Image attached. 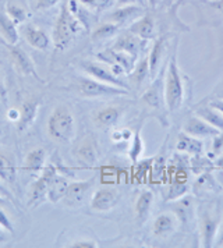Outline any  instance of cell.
I'll list each match as a JSON object with an SVG mask.
<instances>
[{"label": "cell", "mask_w": 223, "mask_h": 248, "mask_svg": "<svg viewBox=\"0 0 223 248\" xmlns=\"http://www.w3.org/2000/svg\"><path fill=\"white\" fill-rule=\"evenodd\" d=\"M46 130H48L49 137L56 142H60V144L70 142L76 136L74 114L64 105L56 106L48 119Z\"/></svg>", "instance_id": "cell-1"}, {"label": "cell", "mask_w": 223, "mask_h": 248, "mask_svg": "<svg viewBox=\"0 0 223 248\" xmlns=\"http://www.w3.org/2000/svg\"><path fill=\"white\" fill-rule=\"evenodd\" d=\"M82 30L81 23L76 18V16L70 12L68 4L64 3L62 6L60 14L57 17L52 32V42L57 50H66L71 45L74 36Z\"/></svg>", "instance_id": "cell-2"}, {"label": "cell", "mask_w": 223, "mask_h": 248, "mask_svg": "<svg viewBox=\"0 0 223 248\" xmlns=\"http://www.w3.org/2000/svg\"><path fill=\"white\" fill-rule=\"evenodd\" d=\"M184 101V84L183 77L178 70L177 59L172 57L167 66L166 77H165V103L169 112H176L181 108Z\"/></svg>", "instance_id": "cell-3"}, {"label": "cell", "mask_w": 223, "mask_h": 248, "mask_svg": "<svg viewBox=\"0 0 223 248\" xmlns=\"http://www.w3.org/2000/svg\"><path fill=\"white\" fill-rule=\"evenodd\" d=\"M57 174H59V171L55 165H48L46 168H44L41 176L33 181L30 187V192H28V206L30 208H36L48 200L49 186Z\"/></svg>", "instance_id": "cell-4"}, {"label": "cell", "mask_w": 223, "mask_h": 248, "mask_svg": "<svg viewBox=\"0 0 223 248\" xmlns=\"http://www.w3.org/2000/svg\"><path fill=\"white\" fill-rule=\"evenodd\" d=\"M76 88L80 92V95L85 96V98H100V96H114V95H127L128 93L127 90L100 82L92 77H81L78 79Z\"/></svg>", "instance_id": "cell-5"}, {"label": "cell", "mask_w": 223, "mask_h": 248, "mask_svg": "<svg viewBox=\"0 0 223 248\" xmlns=\"http://www.w3.org/2000/svg\"><path fill=\"white\" fill-rule=\"evenodd\" d=\"M102 63L108 64L112 68V71L116 76H122V74H130L133 71L135 66V59L127 53H124L122 50H116V49H108L105 52H100L96 55Z\"/></svg>", "instance_id": "cell-6"}, {"label": "cell", "mask_w": 223, "mask_h": 248, "mask_svg": "<svg viewBox=\"0 0 223 248\" xmlns=\"http://www.w3.org/2000/svg\"><path fill=\"white\" fill-rule=\"evenodd\" d=\"M81 68L94 79H98L100 82H105V84H109V85H113V87H119V88L128 91V85L123 79H120L119 76H116L112 71V68L108 64H105V63L82 62L81 63Z\"/></svg>", "instance_id": "cell-7"}, {"label": "cell", "mask_w": 223, "mask_h": 248, "mask_svg": "<svg viewBox=\"0 0 223 248\" xmlns=\"http://www.w3.org/2000/svg\"><path fill=\"white\" fill-rule=\"evenodd\" d=\"M215 212L216 211H213L212 208H208L207 211H202L201 214L200 230L204 247H212L215 244V238L221 226V217Z\"/></svg>", "instance_id": "cell-8"}, {"label": "cell", "mask_w": 223, "mask_h": 248, "mask_svg": "<svg viewBox=\"0 0 223 248\" xmlns=\"http://www.w3.org/2000/svg\"><path fill=\"white\" fill-rule=\"evenodd\" d=\"M10 60L13 63L14 68L21 73L22 76H27V77H32V78L38 79L42 82V78L39 77L36 68H35V64L31 60V57L28 56L21 47H17V46H10Z\"/></svg>", "instance_id": "cell-9"}, {"label": "cell", "mask_w": 223, "mask_h": 248, "mask_svg": "<svg viewBox=\"0 0 223 248\" xmlns=\"http://www.w3.org/2000/svg\"><path fill=\"white\" fill-rule=\"evenodd\" d=\"M145 44H146L145 39H141L140 36H137L133 32L127 31V32L122 34L116 39V42L113 45V49L122 50V52L133 56L137 60L138 56H140V53L143 52V49L145 47Z\"/></svg>", "instance_id": "cell-10"}, {"label": "cell", "mask_w": 223, "mask_h": 248, "mask_svg": "<svg viewBox=\"0 0 223 248\" xmlns=\"http://www.w3.org/2000/svg\"><path fill=\"white\" fill-rule=\"evenodd\" d=\"M141 16H144V9L141 6H137V4L119 6V9H116L114 12L106 16V21H111V23L122 27L126 24H133Z\"/></svg>", "instance_id": "cell-11"}, {"label": "cell", "mask_w": 223, "mask_h": 248, "mask_svg": "<svg viewBox=\"0 0 223 248\" xmlns=\"http://www.w3.org/2000/svg\"><path fill=\"white\" fill-rule=\"evenodd\" d=\"M22 36L28 45L33 49H36V50H41V52L48 50L50 44H52L50 36L46 34L42 28H39L33 24H27L22 28Z\"/></svg>", "instance_id": "cell-12"}, {"label": "cell", "mask_w": 223, "mask_h": 248, "mask_svg": "<svg viewBox=\"0 0 223 248\" xmlns=\"http://www.w3.org/2000/svg\"><path fill=\"white\" fill-rule=\"evenodd\" d=\"M74 156L81 165L88 168L94 166L98 160V147L95 138L91 136L85 137L74 149Z\"/></svg>", "instance_id": "cell-13"}, {"label": "cell", "mask_w": 223, "mask_h": 248, "mask_svg": "<svg viewBox=\"0 0 223 248\" xmlns=\"http://www.w3.org/2000/svg\"><path fill=\"white\" fill-rule=\"evenodd\" d=\"M184 133H187L190 136L197 137V138H205V137H213L218 136L219 131L218 128L212 127L211 124H208L204 119H201L200 116H191L186 120L184 127H183Z\"/></svg>", "instance_id": "cell-14"}, {"label": "cell", "mask_w": 223, "mask_h": 248, "mask_svg": "<svg viewBox=\"0 0 223 248\" xmlns=\"http://www.w3.org/2000/svg\"><path fill=\"white\" fill-rule=\"evenodd\" d=\"M39 108H41V98H30L22 103L20 108V117L16 123L18 131H24L32 125L38 117Z\"/></svg>", "instance_id": "cell-15"}, {"label": "cell", "mask_w": 223, "mask_h": 248, "mask_svg": "<svg viewBox=\"0 0 223 248\" xmlns=\"http://www.w3.org/2000/svg\"><path fill=\"white\" fill-rule=\"evenodd\" d=\"M119 201V194L113 188L103 187L94 194L92 201H91V208L98 212H105L111 211L112 208Z\"/></svg>", "instance_id": "cell-16"}, {"label": "cell", "mask_w": 223, "mask_h": 248, "mask_svg": "<svg viewBox=\"0 0 223 248\" xmlns=\"http://www.w3.org/2000/svg\"><path fill=\"white\" fill-rule=\"evenodd\" d=\"M128 31L133 32L134 35H137V36H140L141 39H145V41L154 39L156 35V24L154 16L149 14V13L141 16L138 20H135V21L130 25Z\"/></svg>", "instance_id": "cell-17"}, {"label": "cell", "mask_w": 223, "mask_h": 248, "mask_svg": "<svg viewBox=\"0 0 223 248\" xmlns=\"http://www.w3.org/2000/svg\"><path fill=\"white\" fill-rule=\"evenodd\" d=\"M92 187V180L87 181H74V183H70L68 187H67L66 195L63 198V201L68 206H76L82 203L85 195L88 194V191Z\"/></svg>", "instance_id": "cell-18"}, {"label": "cell", "mask_w": 223, "mask_h": 248, "mask_svg": "<svg viewBox=\"0 0 223 248\" xmlns=\"http://www.w3.org/2000/svg\"><path fill=\"white\" fill-rule=\"evenodd\" d=\"M166 50V36H159L154 41V45L151 49V53L148 56V62H149V76L155 77L158 74V70L160 66V62L163 59Z\"/></svg>", "instance_id": "cell-19"}, {"label": "cell", "mask_w": 223, "mask_h": 248, "mask_svg": "<svg viewBox=\"0 0 223 248\" xmlns=\"http://www.w3.org/2000/svg\"><path fill=\"white\" fill-rule=\"evenodd\" d=\"M176 216L172 214H160L156 216L152 225V234L156 237H166L172 234L176 229Z\"/></svg>", "instance_id": "cell-20"}, {"label": "cell", "mask_w": 223, "mask_h": 248, "mask_svg": "<svg viewBox=\"0 0 223 248\" xmlns=\"http://www.w3.org/2000/svg\"><path fill=\"white\" fill-rule=\"evenodd\" d=\"M176 148L180 152L189 154V155H192V156L202 155V152H204V144L201 142L200 138L190 136L187 133L178 134Z\"/></svg>", "instance_id": "cell-21"}, {"label": "cell", "mask_w": 223, "mask_h": 248, "mask_svg": "<svg viewBox=\"0 0 223 248\" xmlns=\"http://www.w3.org/2000/svg\"><path fill=\"white\" fill-rule=\"evenodd\" d=\"M0 36L10 46L17 45L20 39L17 24L6 13H0Z\"/></svg>", "instance_id": "cell-22"}, {"label": "cell", "mask_w": 223, "mask_h": 248, "mask_svg": "<svg viewBox=\"0 0 223 248\" xmlns=\"http://www.w3.org/2000/svg\"><path fill=\"white\" fill-rule=\"evenodd\" d=\"M45 160H46V151L44 148H33L27 154L22 169L30 173H39L44 170Z\"/></svg>", "instance_id": "cell-23"}, {"label": "cell", "mask_w": 223, "mask_h": 248, "mask_svg": "<svg viewBox=\"0 0 223 248\" xmlns=\"http://www.w3.org/2000/svg\"><path fill=\"white\" fill-rule=\"evenodd\" d=\"M122 109L120 108H116V106H108V108H103L100 109L99 112H96L94 120L96 125L103 127V128H108V127H113L114 124L119 123L120 117H122Z\"/></svg>", "instance_id": "cell-24"}, {"label": "cell", "mask_w": 223, "mask_h": 248, "mask_svg": "<svg viewBox=\"0 0 223 248\" xmlns=\"http://www.w3.org/2000/svg\"><path fill=\"white\" fill-rule=\"evenodd\" d=\"M187 190H189L187 173L184 170H178L175 176V180L170 184L169 194H167V201H176L178 198H183Z\"/></svg>", "instance_id": "cell-25"}, {"label": "cell", "mask_w": 223, "mask_h": 248, "mask_svg": "<svg viewBox=\"0 0 223 248\" xmlns=\"http://www.w3.org/2000/svg\"><path fill=\"white\" fill-rule=\"evenodd\" d=\"M195 114L204 119L208 124H211L212 127L218 128L219 131H223V114L218 109L212 108L211 105L198 106L195 109Z\"/></svg>", "instance_id": "cell-26"}, {"label": "cell", "mask_w": 223, "mask_h": 248, "mask_svg": "<svg viewBox=\"0 0 223 248\" xmlns=\"http://www.w3.org/2000/svg\"><path fill=\"white\" fill-rule=\"evenodd\" d=\"M68 181L66 177L63 176H56L55 179L52 180L50 186H49V190H48V201H50L52 203L59 202L64 198L67 191V187H68Z\"/></svg>", "instance_id": "cell-27"}, {"label": "cell", "mask_w": 223, "mask_h": 248, "mask_svg": "<svg viewBox=\"0 0 223 248\" xmlns=\"http://www.w3.org/2000/svg\"><path fill=\"white\" fill-rule=\"evenodd\" d=\"M152 203H154V194L151 191L145 190V191H143L138 195V198L135 201L134 211H135V217L140 222H143V220L146 219V216H148L149 211H151Z\"/></svg>", "instance_id": "cell-28"}, {"label": "cell", "mask_w": 223, "mask_h": 248, "mask_svg": "<svg viewBox=\"0 0 223 248\" xmlns=\"http://www.w3.org/2000/svg\"><path fill=\"white\" fill-rule=\"evenodd\" d=\"M16 177H17V171L13 160L3 152H0V180L4 184L13 186L16 183Z\"/></svg>", "instance_id": "cell-29"}, {"label": "cell", "mask_w": 223, "mask_h": 248, "mask_svg": "<svg viewBox=\"0 0 223 248\" xmlns=\"http://www.w3.org/2000/svg\"><path fill=\"white\" fill-rule=\"evenodd\" d=\"M141 101L144 102L145 105H148L151 109H162L163 106V93H162V90H160V84H154L149 90H146L141 98Z\"/></svg>", "instance_id": "cell-30"}, {"label": "cell", "mask_w": 223, "mask_h": 248, "mask_svg": "<svg viewBox=\"0 0 223 248\" xmlns=\"http://www.w3.org/2000/svg\"><path fill=\"white\" fill-rule=\"evenodd\" d=\"M195 191L198 194H209V192L221 191V184L213 179L211 171L202 173L195 183Z\"/></svg>", "instance_id": "cell-31"}, {"label": "cell", "mask_w": 223, "mask_h": 248, "mask_svg": "<svg viewBox=\"0 0 223 248\" xmlns=\"http://www.w3.org/2000/svg\"><path fill=\"white\" fill-rule=\"evenodd\" d=\"M119 25L111 23V21H105V23H100L91 34L92 41H105V39H109L113 35L117 34L119 31Z\"/></svg>", "instance_id": "cell-32"}, {"label": "cell", "mask_w": 223, "mask_h": 248, "mask_svg": "<svg viewBox=\"0 0 223 248\" xmlns=\"http://www.w3.org/2000/svg\"><path fill=\"white\" fill-rule=\"evenodd\" d=\"M148 76H149V62H148V56H146L134 66L133 71L128 74V78L137 87H140Z\"/></svg>", "instance_id": "cell-33"}, {"label": "cell", "mask_w": 223, "mask_h": 248, "mask_svg": "<svg viewBox=\"0 0 223 248\" xmlns=\"http://www.w3.org/2000/svg\"><path fill=\"white\" fill-rule=\"evenodd\" d=\"M4 13L10 17L11 20L16 24H21L27 21L28 18V13L22 7L21 4L16 3V1H7L4 6Z\"/></svg>", "instance_id": "cell-34"}, {"label": "cell", "mask_w": 223, "mask_h": 248, "mask_svg": "<svg viewBox=\"0 0 223 248\" xmlns=\"http://www.w3.org/2000/svg\"><path fill=\"white\" fill-rule=\"evenodd\" d=\"M116 0H78L80 4L87 7L92 13H103L111 10Z\"/></svg>", "instance_id": "cell-35"}, {"label": "cell", "mask_w": 223, "mask_h": 248, "mask_svg": "<svg viewBox=\"0 0 223 248\" xmlns=\"http://www.w3.org/2000/svg\"><path fill=\"white\" fill-rule=\"evenodd\" d=\"M191 169L194 170L197 174H202L207 171H212L213 165L207 158H204L202 155H195L191 159Z\"/></svg>", "instance_id": "cell-36"}, {"label": "cell", "mask_w": 223, "mask_h": 248, "mask_svg": "<svg viewBox=\"0 0 223 248\" xmlns=\"http://www.w3.org/2000/svg\"><path fill=\"white\" fill-rule=\"evenodd\" d=\"M143 151H144V142H143V138L140 136V130H138L134 134L133 144H131V148L128 151V156H130V159L133 160L134 163H137L138 158L143 155Z\"/></svg>", "instance_id": "cell-37"}, {"label": "cell", "mask_w": 223, "mask_h": 248, "mask_svg": "<svg viewBox=\"0 0 223 248\" xmlns=\"http://www.w3.org/2000/svg\"><path fill=\"white\" fill-rule=\"evenodd\" d=\"M30 3L33 12H44L57 4L59 0H30Z\"/></svg>", "instance_id": "cell-38"}, {"label": "cell", "mask_w": 223, "mask_h": 248, "mask_svg": "<svg viewBox=\"0 0 223 248\" xmlns=\"http://www.w3.org/2000/svg\"><path fill=\"white\" fill-rule=\"evenodd\" d=\"M0 227L4 232H7L9 234H14V227H13L10 217L7 216V214L4 211H1V209H0Z\"/></svg>", "instance_id": "cell-39"}, {"label": "cell", "mask_w": 223, "mask_h": 248, "mask_svg": "<svg viewBox=\"0 0 223 248\" xmlns=\"http://www.w3.org/2000/svg\"><path fill=\"white\" fill-rule=\"evenodd\" d=\"M70 247L71 248H94V247H96V243H95V241H91V240H80V241H74Z\"/></svg>", "instance_id": "cell-40"}, {"label": "cell", "mask_w": 223, "mask_h": 248, "mask_svg": "<svg viewBox=\"0 0 223 248\" xmlns=\"http://www.w3.org/2000/svg\"><path fill=\"white\" fill-rule=\"evenodd\" d=\"M207 4L211 7L213 12H216L218 14L223 16V0H208Z\"/></svg>", "instance_id": "cell-41"}, {"label": "cell", "mask_w": 223, "mask_h": 248, "mask_svg": "<svg viewBox=\"0 0 223 248\" xmlns=\"http://www.w3.org/2000/svg\"><path fill=\"white\" fill-rule=\"evenodd\" d=\"M215 244L218 247H223V220L221 222V226H219L218 234H216V238H215Z\"/></svg>", "instance_id": "cell-42"}, {"label": "cell", "mask_w": 223, "mask_h": 248, "mask_svg": "<svg viewBox=\"0 0 223 248\" xmlns=\"http://www.w3.org/2000/svg\"><path fill=\"white\" fill-rule=\"evenodd\" d=\"M7 117H9L10 122L17 123V120H18V117H20V109H10V110L7 112Z\"/></svg>", "instance_id": "cell-43"}, {"label": "cell", "mask_w": 223, "mask_h": 248, "mask_svg": "<svg viewBox=\"0 0 223 248\" xmlns=\"http://www.w3.org/2000/svg\"><path fill=\"white\" fill-rule=\"evenodd\" d=\"M209 105H211L212 108L218 109V110H219V112L223 114V98H219V99L211 101V102H209Z\"/></svg>", "instance_id": "cell-44"}, {"label": "cell", "mask_w": 223, "mask_h": 248, "mask_svg": "<svg viewBox=\"0 0 223 248\" xmlns=\"http://www.w3.org/2000/svg\"><path fill=\"white\" fill-rule=\"evenodd\" d=\"M0 198H10V194L6 191V188L3 187V181L0 180Z\"/></svg>", "instance_id": "cell-45"}, {"label": "cell", "mask_w": 223, "mask_h": 248, "mask_svg": "<svg viewBox=\"0 0 223 248\" xmlns=\"http://www.w3.org/2000/svg\"><path fill=\"white\" fill-rule=\"evenodd\" d=\"M138 0H116L119 6H130V4H137Z\"/></svg>", "instance_id": "cell-46"}, {"label": "cell", "mask_w": 223, "mask_h": 248, "mask_svg": "<svg viewBox=\"0 0 223 248\" xmlns=\"http://www.w3.org/2000/svg\"><path fill=\"white\" fill-rule=\"evenodd\" d=\"M216 168L223 170V154L219 156V158H218V160H216Z\"/></svg>", "instance_id": "cell-47"}, {"label": "cell", "mask_w": 223, "mask_h": 248, "mask_svg": "<svg viewBox=\"0 0 223 248\" xmlns=\"http://www.w3.org/2000/svg\"><path fill=\"white\" fill-rule=\"evenodd\" d=\"M4 234H9V233H7V232H4V230L0 227V243L6 241V237H4Z\"/></svg>", "instance_id": "cell-48"}, {"label": "cell", "mask_w": 223, "mask_h": 248, "mask_svg": "<svg viewBox=\"0 0 223 248\" xmlns=\"http://www.w3.org/2000/svg\"><path fill=\"white\" fill-rule=\"evenodd\" d=\"M146 1H148V4H149V7H151V9H155L159 0H146Z\"/></svg>", "instance_id": "cell-49"}, {"label": "cell", "mask_w": 223, "mask_h": 248, "mask_svg": "<svg viewBox=\"0 0 223 248\" xmlns=\"http://www.w3.org/2000/svg\"><path fill=\"white\" fill-rule=\"evenodd\" d=\"M1 133H3V124H1V120H0V136H1Z\"/></svg>", "instance_id": "cell-50"}, {"label": "cell", "mask_w": 223, "mask_h": 248, "mask_svg": "<svg viewBox=\"0 0 223 248\" xmlns=\"http://www.w3.org/2000/svg\"><path fill=\"white\" fill-rule=\"evenodd\" d=\"M0 78H1V73H0Z\"/></svg>", "instance_id": "cell-51"}, {"label": "cell", "mask_w": 223, "mask_h": 248, "mask_svg": "<svg viewBox=\"0 0 223 248\" xmlns=\"http://www.w3.org/2000/svg\"><path fill=\"white\" fill-rule=\"evenodd\" d=\"M221 98H223V95H222V96H221Z\"/></svg>", "instance_id": "cell-52"}, {"label": "cell", "mask_w": 223, "mask_h": 248, "mask_svg": "<svg viewBox=\"0 0 223 248\" xmlns=\"http://www.w3.org/2000/svg\"><path fill=\"white\" fill-rule=\"evenodd\" d=\"M222 184H223V180H222Z\"/></svg>", "instance_id": "cell-53"}, {"label": "cell", "mask_w": 223, "mask_h": 248, "mask_svg": "<svg viewBox=\"0 0 223 248\" xmlns=\"http://www.w3.org/2000/svg\"><path fill=\"white\" fill-rule=\"evenodd\" d=\"M0 200H1V198H0Z\"/></svg>", "instance_id": "cell-54"}]
</instances>
